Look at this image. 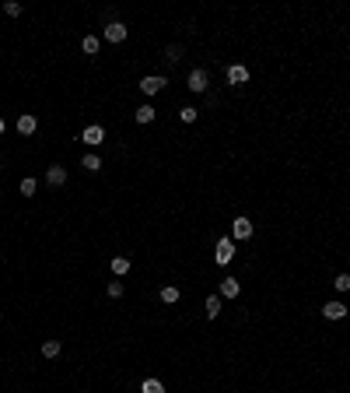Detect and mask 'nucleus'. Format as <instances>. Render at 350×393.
Segmentation results:
<instances>
[{"label":"nucleus","instance_id":"nucleus-13","mask_svg":"<svg viewBox=\"0 0 350 393\" xmlns=\"http://www.w3.org/2000/svg\"><path fill=\"white\" fill-rule=\"evenodd\" d=\"M98 46H102V39H98V35H84V42H81V49H84L88 57H95Z\"/></svg>","mask_w":350,"mask_h":393},{"label":"nucleus","instance_id":"nucleus-10","mask_svg":"<svg viewBox=\"0 0 350 393\" xmlns=\"http://www.w3.org/2000/svg\"><path fill=\"white\" fill-rule=\"evenodd\" d=\"M228 81H231V84H245V81H249V70H245L242 63H231V67H228Z\"/></svg>","mask_w":350,"mask_h":393},{"label":"nucleus","instance_id":"nucleus-18","mask_svg":"<svg viewBox=\"0 0 350 393\" xmlns=\"http://www.w3.org/2000/svg\"><path fill=\"white\" fill-rule=\"evenodd\" d=\"M161 302H179V288H175V284H165V288H161Z\"/></svg>","mask_w":350,"mask_h":393},{"label":"nucleus","instance_id":"nucleus-23","mask_svg":"<svg viewBox=\"0 0 350 393\" xmlns=\"http://www.w3.org/2000/svg\"><path fill=\"white\" fill-rule=\"evenodd\" d=\"M119 295H123V281H112L109 284V298H119Z\"/></svg>","mask_w":350,"mask_h":393},{"label":"nucleus","instance_id":"nucleus-16","mask_svg":"<svg viewBox=\"0 0 350 393\" xmlns=\"http://www.w3.org/2000/svg\"><path fill=\"white\" fill-rule=\"evenodd\" d=\"M140 393H165V386H161V379H144Z\"/></svg>","mask_w":350,"mask_h":393},{"label":"nucleus","instance_id":"nucleus-25","mask_svg":"<svg viewBox=\"0 0 350 393\" xmlns=\"http://www.w3.org/2000/svg\"><path fill=\"white\" fill-rule=\"evenodd\" d=\"M179 57H182V49H179V46H168V60H172V63H175V60H179Z\"/></svg>","mask_w":350,"mask_h":393},{"label":"nucleus","instance_id":"nucleus-7","mask_svg":"<svg viewBox=\"0 0 350 393\" xmlns=\"http://www.w3.org/2000/svg\"><path fill=\"white\" fill-rule=\"evenodd\" d=\"M322 316H326V319H343V316H347V306H343L340 298H336V302H326V306H322Z\"/></svg>","mask_w":350,"mask_h":393},{"label":"nucleus","instance_id":"nucleus-9","mask_svg":"<svg viewBox=\"0 0 350 393\" xmlns=\"http://www.w3.org/2000/svg\"><path fill=\"white\" fill-rule=\"evenodd\" d=\"M238 292H242V284H238L235 277H224V281H221V298H238Z\"/></svg>","mask_w":350,"mask_h":393},{"label":"nucleus","instance_id":"nucleus-21","mask_svg":"<svg viewBox=\"0 0 350 393\" xmlns=\"http://www.w3.org/2000/svg\"><path fill=\"white\" fill-rule=\"evenodd\" d=\"M179 116H182V123H196V116H200V109H193V105H186V109H182Z\"/></svg>","mask_w":350,"mask_h":393},{"label":"nucleus","instance_id":"nucleus-20","mask_svg":"<svg viewBox=\"0 0 350 393\" xmlns=\"http://www.w3.org/2000/svg\"><path fill=\"white\" fill-rule=\"evenodd\" d=\"M333 288H336L340 295H343V292H350V274H340L336 281H333Z\"/></svg>","mask_w":350,"mask_h":393},{"label":"nucleus","instance_id":"nucleus-1","mask_svg":"<svg viewBox=\"0 0 350 393\" xmlns=\"http://www.w3.org/2000/svg\"><path fill=\"white\" fill-rule=\"evenodd\" d=\"M231 256H235V242L231 236H224V239H217V249H214V260L224 267V263H231Z\"/></svg>","mask_w":350,"mask_h":393},{"label":"nucleus","instance_id":"nucleus-12","mask_svg":"<svg viewBox=\"0 0 350 393\" xmlns=\"http://www.w3.org/2000/svg\"><path fill=\"white\" fill-rule=\"evenodd\" d=\"M130 267H133L130 256H112V274H116V277H126V274H130Z\"/></svg>","mask_w":350,"mask_h":393},{"label":"nucleus","instance_id":"nucleus-3","mask_svg":"<svg viewBox=\"0 0 350 393\" xmlns=\"http://www.w3.org/2000/svg\"><path fill=\"white\" fill-rule=\"evenodd\" d=\"M126 39V25L123 21H109L105 25V42H123Z\"/></svg>","mask_w":350,"mask_h":393},{"label":"nucleus","instance_id":"nucleus-17","mask_svg":"<svg viewBox=\"0 0 350 393\" xmlns=\"http://www.w3.org/2000/svg\"><path fill=\"white\" fill-rule=\"evenodd\" d=\"M81 165H84L88 172H98V169H102V158H98V155H84V162H81Z\"/></svg>","mask_w":350,"mask_h":393},{"label":"nucleus","instance_id":"nucleus-22","mask_svg":"<svg viewBox=\"0 0 350 393\" xmlns=\"http://www.w3.org/2000/svg\"><path fill=\"white\" fill-rule=\"evenodd\" d=\"M21 196H35V179H21Z\"/></svg>","mask_w":350,"mask_h":393},{"label":"nucleus","instance_id":"nucleus-11","mask_svg":"<svg viewBox=\"0 0 350 393\" xmlns=\"http://www.w3.org/2000/svg\"><path fill=\"white\" fill-rule=\"evenodd\" d=\"M46 183H49V186H63V183H67V172H63V165H49V172H46Z\"/></svg>","mask_w":350,"mask_h":393},{"label":"nucleus","instance_id":"nucleus-8","mask_svg":"<svg viewBox=\"0 0 350 393\" xmlns=\"http://www.w3.org/2000/svg\"><path fill=\"white\" fill-rule=\"evenodd\" d=\"M35 127H39V119L32 116V113H25V116H18V134H35Z\"/></svg>","mask_w":350,"mask_h":393},{"label":"nucleus","instance_id":"nucleus-5","mask_svg":"<svg viewBox=\"0 0 350 393\" xmlns=\"http://www.w3.org/2000/svg\"><path fill=\"white\" fill-rule=\"evenodd\" d=\"M207 88H210L207 70H193V74H189V92H207Z\"/></svg>","mask_w":350,"mask_h":393},{"label":"nucleus","instance_id":"nucleus-4","mask_svg":"<svg viewBox=\"0 0 350 393\" xmlns=\"http://www.w3.org/2000/svg\"><path fill=\"white\" fill-rule=\"evenodd\" d=\"M231 236L235 239H249L252 236V221H249V218H235L231 221Z\"/></svg>","mask_w":350,"mask_h":393},{"label":"nucleus","instance_id":"nucleus-26","mask_svg":"<svg viewBox=\"0 0 350 393\" xmlns=\"http://www.w3.org/2000/svg\"><path fill=\"white\" fill-rule=\"evenodd\" d=\"M0 134H4V116H0Z\"/></svg>","mask_w":350,"mask_h":393},{"label":"nucleus","instance_id":"nucleus-2","mask_svg":"<svg viewBox=\"0 0 350 393\" xmlns=\"http://www.w3.org/2000/svg\"><path fill=\"white\" fill-rule=\"evenodd\" d=\"M165 84H168V81L161 78V74H147V78L140 81V92H144V95H158V92H165Z\"/></svg>","mask_w":350,"mask_h":393},{"label":"nucleus","instance_id":"nucleus-14","mask_svg":"<svg viewBox=\"0 0 350 393\" xmlns=\"http://www.w3.org/2000/svg\"><path fill=\"white\" fill-rule=\"evenodd\" d=\"M133 116H137V123H151V119H154L158 113H154V105H140Z\"/></svg>","mask_w":350,"mask_h":393},{"label":"nucleus","instance_id":"nucleus-15","mask_svg":"<svg viewBox=\"0 0 350 393\" xmlns=\"http://www.w3.org/2000/svg\"><path fill=\"white\" fill-rule=\"evenodd\" d=\"M217 313H221V295H210L207 298V319H217Z\"/></svg>","mask_w":350,"mask_h":393},{"label":"nucleus","instance_id":"nucleus-6","mask_svg":"<svg viewBox=\"0 0 350 393\" xmlns=\"http://www.w3.org/2000/svg\"><path fill=\"white\" fill-rule=\"evenodd\" d=\"M102 137H105V130H102L98 123L84 127V134H81V140H84V144H91V148H95V144H102Z\"/></svg>","mask_w":350,"mask_h":393},{"label":"nucleus","instance_id":"nucleus-19","mask_svg":"<svg viewBox=\"0 0 350 393\" xmlns=\"http://www.w3.org/2000/svg\"><path fill=\"white\" fill-rule=\"evenodd\" d=\"M42 354H46V358H56L60 354V341H46V344H42Z\"/></svg>","mask_w":350,"mask_h":393},{"label":"nucleus","instance_id":"nucleus-24","mask_svg":"<svg viewBox=\"0 0 350 393\" xmlns=\"http://www.w3.org/2000/svg\"><path fill=\"white\" fill-rule=\"evenodd\" d=\"M4 11H7L11 18H18V14H21V4H14V0H11V4H4Z\"/></svg>","mask_w":350,"mask_h":393}]
</instances>
